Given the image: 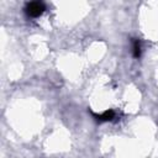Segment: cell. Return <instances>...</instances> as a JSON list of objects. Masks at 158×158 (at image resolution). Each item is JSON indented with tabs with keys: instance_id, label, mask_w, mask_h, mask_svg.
Wrapping results in <instances>:
<instances>
[{
	"instance_id": "1",
	"label": "cell",
	"mask_w": 158,
	"mask_h": 158,
	"mask_svg": "<svg viewBox=\"0 0 158 158\" xmlns=\"http://www.w3.org/2000/svg\"><path fill=\"white\" fill-rule=\"evenodd\" d=\"M44 10H46V5L42 0H31L25 6V14L32 19L40 17L44 12Z\"/></svg>"
},
{
	"instance_id": "2",
	"label": "cell",
	"mask_w": 158,
	"mask_h": 158,
	"mask_svg": "<svg viewBox=\"0 0 158 158\" xmlns=\"http://www.w3.org/2000/svg\"><path fill=\"white\" fill-rule=\"evenodd\" d=\"M93 115H94V117H95L98 121H100V122L112 121V120L115 118V116H116V114H115V111H114V110H106V111H104L102 114H99V115L93 114Z\"/></svg>"
},
{
	"instance_id": "3",
	"label": "cell",
	"mask_w": 158,
	"mask_h": 158,
	"mask_svg": "<svg viewBox=\"0 0 158 158\" xmlns=\"http://www.w3.org/2000/svg\"><path fill=\"white\" fill-rule=\"evenodd\" d=\"M132 54L135 58H139L141 57V43L138 40H135L132 42Z\"/></svg>"
}]
</instances>
